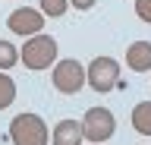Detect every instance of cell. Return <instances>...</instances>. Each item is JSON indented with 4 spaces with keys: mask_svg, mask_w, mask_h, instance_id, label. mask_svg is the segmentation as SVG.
I'll return each instance as SVG.
<instances>
[{
    "mask_svg": "<svg viewBox=\"0 0 151 145\" xmlns=\"http://www.w3.org/2000/svg\"><path fill=\"white\" fill-rule=\"evenodd\" d=\"M50 133H47V123L38 114H16L13 123H9V142L13 145H47Z\"/></svg>",
    "mask_w": 151,
    "mask_h": 145,
    "instance_id": "cell-1",
    "label": "cell"
},
{
    "mask_svg": "<svg viewBox=\"0 0 151 145\" xmlns=\"http://www.w3.org/2000/svg\"><path fill=\"white\" fill-rule=\"evenodd\" d=\"M19 60L25 63V69H50V63H57V41L54 35H32L25 41V48L19 50Z\"/></svg>",
    "mask_w": 151,
    "mask_h": 145,
    "instance_id": "cell-2",
    "label": "cell"
},
{
    "mask_svg": "<svg viewBox=\"0 0 151 145\" xmlns=\"http://www.w3.org/2000/svg\"><path fill=\"white\" fill-rule=\"evenodd\" d=\"M85 82L98 92V95H104V92H113V88H120V63L113 57H94L88 66H85Z\"/></svg>",
    "mask_w": 151,
    "mask_h": 145,
    "instance_id": "cell-3",
    "label": "cell"
},
{
    "mask_svg": "<svg viewBox=\"0 0 151 145\" xmlns=\"http://www.w3.org/2000/svg\"><path fill=\"white\" fill-rule=\"evenodd\" d=\"M82 133H85L88 142L104 145L116 133V117H113V110H107V107H88L85 117H82Z\"/></svg>",
    "mask_w": 151,
    "mask_h": 145,
    "instance_id": "cell-4",
    "label": "cell"
},
{
    "mask_svg": "<svg viewBox=\"0 0 151 145\" xmlns=\"http://www.w3.org/2000/svg\"><path fill=\"white\" fill-rule=\"evenodd\" d=\"M50 82L60 95H79L85 82V66L79 60H57L54 63V73H50Z\"/></svg>",
    "mask_w": 151,
    "mask_h": 145,
    "instance_id": "cell-5",
    "label": "cell"
},
{
    "mask_svg": "<svg viewBox=\"0 0 151 145\" xmlns=\"http://www.w3.org/2000/svg\"><path fill=\"white\" fill-rule=\"evenodd\" d=\"M9 32L13 35H41V29H44V13L41 10H32V6H22V10H13L6 19Z\"/></svg>",
    "mask_w": 151,
    "mask_h": 145,
    "instance_id": "cell-6",
    "label": "cell"
},
{
    "mask_svg": "<svg viewBox=\"0 0 151 145\" xmlns=\"http://www.w3.org/2000/svg\"><path fill=\"white\" fill-rule=\"evenodd\" d=\"M54 145H82L85 133H82V120H60L50 133Z\"/></svg>",
    "mask_w": 151,
    "mask_h": 145,
    "instance_id": "cell-7",
    "label": "cell"
},
{
    "mask_svg": "<svg viewBox=\"0 0 151 145\" xmlns=\"http://www.w3.org/2000/svg\"><path fill=\"white\" fill-rule=\"evenodd\" d=\"M126 66L135 73H148L151 69V41H135L126 50Z\"/></svg>",
    "mask_w": 151,
    "mask_h": 145,
    "instance_id": "cell-8",
    "label": "cell"
},
{
    "mask_svg": "<svg viewBox=\"0 0 151 145\" xmlns=\"http://www.w3.org/2000/svg\"><path fill=\"white\" fill-rule=\"evenodd\" d=\"M132 126H135V133L151 136V101H142L132 107Z\"/></svg>",
    "mask_w": 151,
    "mask_h": 145,
    "instance_id": "cell-9",
    "label": "cell"
},
{
    "mask_svg": "<svg viewBox=\"0 0 151 145\" xmlns=\"http://www.w3.org/2000/svg\"><path fill=\"white\" fill-rule=\"evenodd\" d=\"M13 101H16V82H13V76L0 73V110H6Z\"/></svg>",
    "mask_w": 151,
    "mask_h": 145,
    "instance_id": "cell-10",
    "label": "cell"
},
{
    "mask_svg": "<svg viewBox=\"0 0 151 145\" xmlns=\"http://www.w3.org/2000/svg\"><path fill=\"white\" fill-rule=\"evenodd\" d=\"M19 63V50L9 44V41H0V73H6Z\"/></svg>",
    "mask_w": 151,
    "mask_h": 145,
    "instance_id": "cell-11",
    "label": "cell"
},
{
    "mask_svg": "<svg viewBox=\"0 0 151 145\" xmlns=\"http://www.w3.org/2000/svg\"><path fill=\"white\" fill-rule=\"evenodd\" d=\"M66 10H69V0H41V13H44V16L60 19Z\"/></svg>",
    "mask_w": 151,
    "mask_h": 145,
    "instance_id": "cell-12",
    "label": "cell"
},
{
    "mask_svg": "<svg viewBox=\"0 0 151 145\" xmlns=\"http://www.w3.org/2000/svg\"><path fill=\"white\" fill-rule=\"evenodd\" d=\"M135 16L151 25V0H135Z\"/></svg>",
    "mask_w": 151,
    "mask_h": 145,
    "instance_id": "cell-13",
    "label": "cell"
},
{
    "mask_svg": "<svg viewBox=\"0 0 151 145\" xmlns=\"http://www.w3.org/2000/svg\"><path fill=\"white\" fill-rule=\"evenodd\" d=\"M98 0H69V6H76V10H91Z\"/></svg>",
    "mask_w": 151,
    "mask_h": 145,
    "instance_id": "cell-14",
    "label": "cell"
},
{
    "mask_svg": "<svg viewBox=\"0 0 151 145\" xmlns=\"http://www.w3.org/2000/svg\"><path fill=\"white\" fill-rule=\"evenodd\" d=\"M88 145H98V142H88Z\"/></svg>",
    "mask_w": 151,
    "mask_h": 145,
    "instance_id": "cell-15",
    "label": "cell"
}]
</instances>
